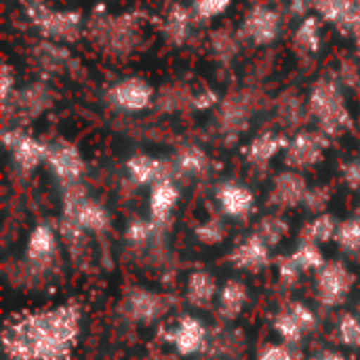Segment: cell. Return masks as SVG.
<instances>
[{
	"label": "cell",
	"instance_id": "6da1fadb",
	"mask_svg": "<svg viewBox=\"0 0 360 360\" xmlns=\"http://www.w3.org/2000/svg\"><path fill=\"white\" fill-rule=\"evenodd\" d=\"M78 316L70 308L38 314L27 319L6 335V350L17 359L57 360L61 359L76 333Z\"/></svg>",
	"mask_w": 360,
	"mask_h": 360
},
{
	"label": "cell",
	"instance_id": "7a4b0ae2",
	"mask_svg": "<svg viewBox=\"0 0 360 360\" xmlns=\"http://www.w3.org/2000/svg\"><path fill=\"white\" fill-rule=\"evenodd\" d=\"M84 36L108 57L127 59L141 40V19L137 13L95 15L86 21Z\"/></svg>",
	"mask_w": 360,
	"mask_h": 360
},
{
	"label": "cell",
	"instance_id": "3957f363",
	"mask_svg": "<svg viewBox=\"0 0 360 360\" xmlns=\"http://www.w3.org/2000/svg\"><path fill=\"white\" fill-rule=\"evenodd\" d=\"M308 114L327 137H338L354 127L344 89L338 78H319L308 95Z\"/></svg>",
	"mask_w": 360,
	"mask_h": 360
},
{
	"label": "cell",
	"instance_id": "277c9868",
	"mask_svg": "<svg viewBox=\"0 0 360 360\" xmlns=\"http://www.w3.org/2000/svg\"><path fill=\"white\" fill-rule=\"evenodd\" d=\"M25 13L30 23L40 32L44 40L72 44L84 36V19L78 11H65L49 6L44 0H27Z\"/></svg>",
	"mask_w": 360,
	"mask_h": 360
},
{
	"label": "cell",
	"instance_id": "5b68a950",
	"mask_svg": "<svg viewBox=\"0 0 360 360\" xmlns=\"http://www.w3.org/2000/svg\"><path fill=\"white\" fill-rule=\"evenodd\" d=\"M257 108L255 89H238L228 93L217 103V124L224 135L238 137L251 122V116Z\"/></svg>",
	"mask_w": 360,
	"mask_h": 360
},
{
	"label": "cell",
	"instance_id": "8992f818",
	"mask_svg": "<svg viewBox=\"0 0 360 360\" xmlns=\"http://www.w3.org/2000/svg\"><path fill=\"white\" fill-rule=\"evenodd\" d=\"M105 99L114 110L141 112V110H148L156 101V93H154V86L146 78L127 76V78L116 80L108 89Z\"/></svg>",
	"mask_w": 360,
	"mask_h": 360
},
{
	"label": "cell",
	"instance_id": "52a82bcc",
	"mask_svg": "<svg viewBox=\"0 0 360 360\" xmlns=\"http://www.w3.org/2000/svg\"><path fill=\"white\" fill-rule=\"evenodd\" d=\"M281 27H283V15L276 8L268 4H255L247 11L243 19L240 36L255 46H268L278 38Z\"/></svg>",
	"mask_w": 360,
	"mask_h": 360
},
{
	"label": "cell",
	"instance_id": "ba28073f",
	"mask_svg": "<svg viewBox=\"0 0 360 360\" xmlns=\"http://www.w3.org/2000/svg\"><path fill=\"white\" fill-rule=\"evenodd\" d=\"M329 148V137L323 131H300L289 139L285 150V162L291 169H310L319 165Z\"/></svg>",
	"mask_w": 360,
	"mask_h": 360
},
{
	"label": "cell",
	"instance_id": "9c48e42d",
	"mask_svg": "<svg viewBox=\"0 0 360 360\" xmlns=\"http://www.w3.org/2000/svg\"><path fill=\"white\" fill-rule=\"evenodd\" d=\"M46 165L63 188L80 184V177L84 173V158H82L80 150L74 143L63 141V139L49 143Z\"/></svg>",
	"mask_w": 360,
	"mask_h": 360
},
{
	"label": "cell",
	"instance_id": "30bf717a",
	"mask_svg": "<svg viewBox=\"0 0 360 360\" xmlns=\"http://www.w3.org/2000/svg\"><path fill=\"white\" fill-rule=\"evenodd\" d=\"M2 141L6 146V150L11 152L13 162L23 171H32L40 162H46L49 146L21 129H6L2 133Z\"/></svg>",
	"mask_w": 360,
	"mask_h": 360
},
{
	"label": "cell",
	"instance_id": "8fae6325",
	"mask_svg": "<svg viewBox=\"0 0 360 360\" xmlns=\"http://www.w3.org/2000/svg\"><path fill=\"white\" fill-rule=\"evenodd\" d=\"M354 285L352 272L344 264H325L316 276L319 300L325 306H340Z\"/></svg>",
	"mask_w": 360,
	"mask_h": 360
},
{
	"label": "cell",
	"instance_id": "7c38bea8",
	"mask_svg": "<svg viewBox=\"0 0 360 360\" xmlns=\"http://www.w3.org/2000/svg\"><path fill=\"white\" fill-rule=\"evenodd\" d=\"M51 105H53V91L46 82L38 80V82H32L25 89L17 91L15 97L6 105H2V110L4 112L13 110L15 114H19L25 120H34L42 112H46Z\"/></svg>",
	"mask_w": 360,
	"mask_h": 360
},
{
	"label": "cell",
	"instance_id": "4fadbf2b",
	"mask_svg": "<svg viewBox=\"0 0 360 360\" xmlns=\"http://www.w3.org/2000/svg\"><path fill=\"white\" fill-rule=\"evenodd\" d=\"M308 190L310 188L306 179L297 171H285L272 184L270 205H274L276 209H293L306 200Z\"/></svg>",
	"mask_w": 360,
	"mask_h": 360
},
{
	"label": "cell",
	"instance_id": "5bb4252c",
	"mask_svg": "<svg viewBox=\"0 0 360 360\" xmlns=\"http://www.w3.org/2000/svg\"><path fill=\"white\" fill-rule=\"evenodd\" d=\"M194 13L192 6H186L181 2H173L162 17V36L173 46H184L192 36L194 25Z\"/></svg>",
	"mask_w": 360,
	"mask_h": 360
},
{
	"label": "cell",
	"instance_id": "9a60e30c",
	"mask_svg": "<svg viewBox=\"0 0 360 360\" xmlns=\"http://www.w3.org/2000/svg\"><path fill=\"white\" fill-rule=\"evenodd\" d=\"M127 173L137 186H156L165 179H171V165L148 154H135L127 160Z\"/></svg>",
	"mask_w": 360,
	"mask_h": 360
},
{
	"label": "cell",
	"instance_id": "2e32d148",
	"mask_svg": "<svg viewBox=\"0 0 360 360\" xmlns=\"http://www.w3.org/2000/svg\"><path fill=\"white\" fill-rule=\"evenodd\" d=\"M217 200L224 209L226 215L243 219L247 217L253 209H255V196L253 192L236 181H226L219 190H217Z\"/></svg>",
	"mask_w": 360,
	"mask_h": 360
},
{
	"label": "cell",
	"instance_id": "e0dca14e",
	"mask_svg": "<svg viewBox=\"0 0 360 360\" xmlns=\"http://www.w3.org/2000/svg\"><path fill=\"white\" fill-rule=\"evenodd\" d=\"M230 259L238 270L257 272L270 264V245H266L257 234H253L232 251Z\"/></svg>",
	"mask_w": 360,
	"mask_h": 360
},
{
	"label": "cell",
	"instance_id": "ac0fdd59",
	"mask_svg": "<svg viewBox=\"0 0 360 360\" xmlns=\"http://www.w3.org/2000/svg\"><path fill=\"white\" fill-rule=\"evenodd\" d=\"M289 146V139L281 133H274V131H266V133H259L257 137H253V141L247 146L245 154H247V160L251 165H257V167H264L268 165L276 154L285 152Z\"/></svg>",
	"mask_w": 360,
	"mask_h": 360
},
{
	"label": "cell",
	"instance_id": "d6986e66",
	"mask_svg": "<svg viewBox=\"0 0 360 360\" xmlns=\"http://www.w3.org/2000/svg\"><path fill=\"white\" fill-rule=\"evenodd\" d=\"M205 325L194 319V316H186L179 321L177 329L173 331L171 340H173V346L177 348L179 354L184 356H190V354H196L198 350H202L205 346Z\"/></svg>",
	"mask_w": 360,
	"mask_h": 360
},
{
	"label": "cell",
	"instance_id": "ffe728a7",
	"mask_svg": "<svg viewBox=\"0 0 360 360\" xmlns=\"http://www.w3.org/2000/svg\"><path fill=\"white\" fill-rule=\"evenodd\" d=\"M321 17L319 15H308L304 17L295 32H293V49L304 55V57H314L321 46H323V36H321Z\"/></svg>",
	"mask_w": 360,
	"mask_h": 360
},
{
	"label": "cell",
	"instance_id": "44dd1931",
	"mask_svg": "<svg viewBox=\"0 0 360 360\" xmlns=\"http://www.w3.org/2000/svg\"><path fill=\"white\" fill-rule=\"evenodd\" d=\"M127 312L133 321L139 323H152L156 321L162 312H165V304L162 297L150 291H133L127 297Z\"/></svg>",
	"mask_w": 360,
	"mask_h": 360
},
{
	"label": "cell",
	"instance_id": "7402d4cb",
	"mask_svg": "<svg viewBox=\"0 0 360 360\" xmlns=\"http://www.w3.org/2000/svg\"><path fill=\"white\" fill-rule=\"evenodd\" d=\"M179 200V190L173 184V179H165L156 186H152L150 194V213L156 224H162L171 217L173 209L177 207Z\"/></svg>",
	"mask_w": 360,
	"mask_h": 360
},
{
	"label": "cell",
	"instance_id": "603a6c76",
	"mask_svg": "<svg viewBox=\"0 0 360 360\" xmlns=\"http://www.w3.org/2000/svg\"><path fill=\"white\" fill-rule=\"evenodd\" d=\"M36 59L40 63L42 70L51 72V74H61V72H68L74 63L70 51L57 42H51V40H42L36 49Z\"/></svg>",
	"mask_w": 360,
	"mask_h": 360
},
{
	"label": "cell",
	"instance_id": "cb8c5ba5",
	"mask_svg": "<svg viewBox=\"0 0 360 360\" xmlns=\"http://www.w3.org/2000/svg\"><path fill=\"white\" fill-rule=\"evenodd\" d=\"M55 247H57V238L55 232L49 226H38L27 243V257L36 264V266H46L51 262V257L55 255Z\"/></svg>",
	"mask_w": 360,
	"mask_h": 360
},
{
	"label": "cell",
	"instance_id": "d4e9b609",
	"mask_svg": "<svg viewBox=\"0 0 360 360\" xmlns=\"http://www.w3.org/2000/svg\"><path fill=\"white\" fill-rule=\"evenodd\" d=\"M352 6H354V0H314V13L323 21L340 27L342 32L352 13Z\"/></svg>",
	"mask_w": 360,
	"mask_h": 360
},
{
	"label": "cell",
	"instance_id": "484cf974",
	"mask_svg": "<svg viewBox=\"0 0 360 360\" xmlns=\"http://www.w3.org/2000/svg\"><path fill=\"white\" fill-rule=\"evenodd\" d=\"M247 304V287L240 281H228L219 291V310L226 319H234Z\"/></svg>",
	"mask_w": 360,
	"mask_h": 360
},
{
	"label": "cell",
	"instance_id": "4316f807",
	"mask_svg": "<svg viewBox=\"0 0 360 360\" xmlns=\"http://www.w3.org/2000/svg\"><path fill=\"white\" fill-rule=\"evenodd\" d=\"M215 291H217V285H215V278L209 274V272H194L188 281V302L192 306H207L211 304V300L215 297Z\"/></svg>",
	"mask_w": 360,
	"mask_h": 360
},
{
	"label": "cell",
	"instance_id": "83f0119b",
	"mask_svg": "<svg viewBox=\"0 0 360 360\" xmlns=\"http://www.w3.org/2000/svg\"><path fill=\"white\" fill-rule=\"evenodd\" d=\"M304 114H306L304 101L295 91H287V93H283L278 97V101H276V118H278L281 124L295 127V124L302 122Z\"/></svg>",
	"mask_w": 360,
	"mask_h": 360
},
{
	"label": "cell",
	"instance_id": "f1b7e54d",
	"mask_svg": "<svg viewBox=\"0 0 360 360\" xmlns=\"http://www.w3.org/2000/svg\"><path fill=\"white\" fill-rule=\"evenodd\" d=\"M209 165L207 154L198 148V146H184L179 148V152L175 154V171L184 173V175H200Z\"/></svg>",
	"mask_w": 360,
	"mask_h": 360
},
{
	"label": "cell",
	"instance_id": "f546056e",
	"mask_svg": "<svg viewBox=\"0 0 360 360\" xmlns=\"http://www.w3.org/2000/svg\"><path fill=\"white\" fill-rule=\"evenodd\" d=\"M338 221L331 215L321 213L316 219H312L304 230H302V243H312V245H323L331 238L338 236Z\"/></svg>",
	"mask_w": 360,
	"mask_h": 360
},
{
	"label": "cell",
	"instance_id": "4dcf8cb0",
	"mask_svg": "<svg viewBox=\"0 0 360 360\" xmlns=\"http://www.w3.org/2000/svg\"><path fill=\"white\" fill-rule=\"evenodd\" d=\"M209 44H211V51H213L215 59L224 61V63H230L238 53V38L230 27L213 30L211 38H209Z\"/></svg>",
	"mask_w": 360,
	"mask_h": 360
},
{
	"label": "cell",
	"instance_id": "1f68e13d",
	"mask_svg": "<svg viewBox=\"0 0 360 360\" xmlns=\"http://www.w3.org/2000/svg\"><path fill=\"white\" fill-rule=\"evenodd\" d=\"M291 262L297 266V270L306 272V270H321L325 266V259H323V253L319 249V245H312V243H302L295 253L291 255Z\"/></svg>",
	"mask_w": 360,
	"mask_h": 360
},
{
	"label": "cell",
	"instance_id": "d6a6232c",
	"mask_svg": "<svg viewBox=\"0 0 360 360\" xmlns=\"http://www.w3.org/2000/svg\"><path fill=\"white\" fill-rule=\"evenodd\" d=\"M287 232H289L287 221H283V219L276 217V215L264 217V219L259 221V228H257V236H259L266 245H270V247L278 245V243L285 238Z\"/></svg>",
	"mask_w": 360,
	"mask_h": 360
},
{
	"label": "cell",
	"instance_id": "836d02e7",
	"mask_svg": "<svg viewBox=\"0 0 360 360\" xmlns=\"http://www.w3.org/2000/svg\"><path fill=\"white\" fill-rule=\"evenodd\" d=\"M274 329H276V333L281 335V340H283L285 344H297V342L306 335V331L300 327V323L295 321V316H293L289 310L276 316Z\"/></svg>",
	"mask_w": 360,
	"mask_h": 360
},
{
	"label": "cell",
	"instance_id": "e575fe53",
	"mask_svg": "<svg viewBox=\"0 0 360 360\" xmlns=\"http://www.w3.org/2000/svg\"><path fill=\"white\" fill-rule=\"evenodd\" d=\"M335 240L346 251H360V213L356 217L340 224Z\"/></svg>",
	"mask_w": 360,
	"mask_h": 360
},
{
	"label": "cell",
	"instance_id": "d590c367",
	"mask_svg": "<svg viewBox=\"0 0 360 360\" xmlns=\"http://www.w3.org/2000/svg\"><path fill=\"white\" fill-rule=\"evenodd\" d=\"M232 0H192V13L200 21H211L228 11Z\"/></svg>",
	"mask_w": 360,
	"mask_h": 360
},
{
	"label": "cell",
	"instance_id": "8d00e7d4",
	"mask_svg": "<svg viewBox=\"0 0 360 360\" xmlns=\"http://www.w3.org/2000/svg\"><path fill=\"white\" fill-rule=\"evenodd\" d=\"M338 338L346 346H360V319L354 314H344L338 325Z\"/></svg>",
	"mask_w": 360,
	"mask_h": 360
},
{
	"label": "cell",
	"instance_id": "74e56055",
	"mask_svg": "<svg viewBox=\"0 0 360 360\" xmlns=\"http://www.w3.org/2000/svg\"><path fill=\"white\" fill-rule=\"evenodd\" d=\"M17 91H19L17 89V74H15L13 65L8 61H4L2 70H0V103L6 105L15 97Z\"/></svg>",
	"mask_w": 360,
	"mask_h": 360
},
{
	"label": "cell",
	"instance_id": "f35d334b",
	"mask_svg": "<svg viewBox=\"0 0 360 360\" xmlns=\"http://www.w3.org/2000/svg\"><path fill=\"white\" fill-rule=\"evenodd\" d=\"M196 234L200 236L202 243L215 245V243H219V240L224 238L226 228H224V224H221L219 219H209V221H205V224L196 230Z\"/></svg>",
	"mask_w": 360,
	"mask_h": 360
},
{
	"label": "cell",
	"instance_id": "ab89813d",
	"mask_svg": "<svg viewBox=\"0 0 360 360\" xmlns=\"http://www.w3.org/2000/svg\"><path fill=\"white\" fill-rule=\"evenodd\" d=\"M329 198H331L329 188H310V190H308V194H306L304 205H306L310 211L321 213V211H325V207L329 205Z\"/></svg>",
	"mask_w": 360,
	"mask_h": 360
},
{
	"label": "cell",
	"instance_id": "60d3db41",
	"mask_svg": "<svg viewBox=\"0 0 360 360\" xmlns=\"http://www.w3.org/2000/svg\"><path fill=\"white\" fill-rule=\"evenodd\" d=\"M344 34H348L356 46V55L360 57V0H354V6H352V13L346 21V27H344Z\"/></svg>",
	"mask_w": 360,
	"mask_h": 360
},
{
	"label": "cell",
	"instance_id": "b9f144b4",
	"mask_svg": "<svg viewBox=\"0 0 360 360\" xmlns=\"http://www.w3.org/2000/svg\"><path fill=\"white\" fill-rule=\"evenodd\" d=\"M289 312L295 316V321L300 323V327H302L306 333L314 329V325H316V316H314V312H312L310 308H306L304 304H293V306L289 308Z\"/></svg>",
	"mask_w": 360,
	"mask_h": 360
},
{
	"label": "cell",
	"instance_id": "7bdbcfd3",
	"mask_svg": "<svg viewBox=\"0 0 360 360\" xmlns=\"http://www.w3.org/2000/svg\"><path fill=\"white\" fill-rule=\"evenodd\" d=\"M344 181L350 190H360V154L344 167Z\"/></svg>",
	"mask_w": 360,
	"mask_h": 360
},
{
	"label": "cell",
	"instance_id": "ee69618b",
	"mask_svg": "<svg viewBox=\"0 0 360 360\" xmlns=\"http://www.w3.org/2000/svg\"><path fill=\"white\" fill-rule=\"evenodd\" d=\"M152 230H154L152 224H148V221H135V224L129 226L127 238H129V243H146L148 236L152 234Z\"/></svg>",
	"mask_w": 360,
	"mask_h": 360
},
{
	"label": "cell",
	"instance_id": "f6af8a7d",
	"mask_svg": "<svg viewBox=\"0 0 360 360\" xmlns=\"http://www.w3.org/2000/svg\"><path fill=\"white\" fill-rule=\"evenodd\" d=\"M259 360H293L287 346H270L262 352Z\"/></svg>",
	"mask_w": 360,
	"mask_h": 360
},
{
	"label": "cell",
	"instance_id": "bcb514c9",
	"mask_svg": "<svg viewBox=\"0 0 360 360\" xmlns=\"http://www.w3.org/2000/svg\"><path fill=\"white\" fill-rule=\"evenodd\" d=\"M291 13L295 15V17H308L310 15V11H314V0H291Z\"/></svg>",
	"mask_w": 360,
	"mask_h": 360
},
{
	"label": "cell",
	"instance_id": "7dc6e473",
	"mask_svg": "<svg viewBox=\"0 0 360 360\" xmlns=\"http://www.w3.org/2000/svg\"><path fill=\"white\" fill-rule=\"evenodd\" d=\"M319 360H348V359H346V356H342V354H333V352H329V354L319 356Z\"/></svg>",
	"mask_w": 360,
	"mask_h": 360
},
{
	"label": "cell",
	"instance_id": "c3c4849f",
	"mask_svg": "<svg viewBox=\"0 0 360 360\" xmlns=\"http://www.w3.org/2000/svg\"><path fill=\"white\" fill-rule=\"evenodd\" d=\"M310 360H319V359H310Z\"/></svg>",
	"mask_w": 360,
	"mask_h": 360
}]
</instances>
